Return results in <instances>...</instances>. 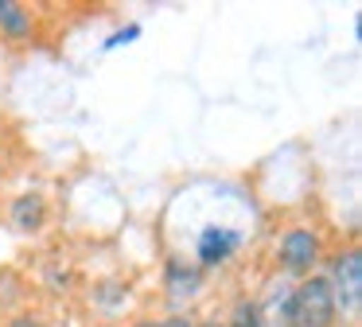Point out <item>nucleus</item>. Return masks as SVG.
Instances as JSON below:
<instances>
[{
	"label": "nucleus",
	"mask_w": 362,
	"mask_h": 327,
	"mask_svg": "<svg viewBox=\"0 0 362 327\" xmlns=\"http://www.w3.org/2000/svg\"><path fill=\"white\" fill-rule=\"evenodd\" d=\"M0 327H51V319L43 316V311H35V308H16Z\"/></svg>",
	"instance_id": "9b49d317"
},
{
	"label": "nucleus",
	"mask_w": 362,
	"mask_h": 327,
	"mask_svg": "<svg viewBox=\"0 0 362 327\" xmlns=\"http://www.w3.org/2000/svg\"><path fill=\"white\" fill-rule=\"evenodd\" d=\"M129 300H133V288H129L125 277H102L86 292V304L90 311H98V319H117L129 308Z\"/></svg>",
	"instance_id": "6e6552de"
},
{
	"label": "nucleus",
	"mask_w": 362,
	"mask_h": 327,
	"mask_svg": "<svg viewBox=\"0 0 362 327\" xmlns=\"http://www.w3.org/2000/svg\"><path fill=\"white\" fill-rule=\"evenodd\" d=\"M284 327H339L335 300H331V288H327V280H323V272L292 280Z\"/></svg>",
	"instance_id": "7ed1b4c3"
},
{
	"label": "nucleus",
	"mask_w": 362,
	"mask_h": 327,
	"mask_svg": "<svg viewBox=\"0 0 362 327\" xmlns=\"http://www.w3.org/2000/svg\"><path fill=\"white\" fill-rule=\"evenodd\" d=\"M218 319L222 327H265V316H261V304L253 300V292H238Z\"/></svg>",
	"instance_id": "9d476101"
},
{
	"label": "nucleus",
	"mask_w": 362,
	"mask_h": 327,
	"mask_svg": "<svg viewBox=\"0 0 362 327\" xmlns=\"http://www.w3.org/2000/svg\"><path fill=\"white\" fill-rule=\"evenodd\" d=\"M327 257V241L312 222H292L276 234L273 241V272L284 280H304L323 269Z\"/></svg>",
	"instance_id": "f03ea898"
},
{
	"label": "nucleus",
	"mask_w": 362,
	"mask_h": 327,
	"mask_svg": "<svg viewBox=\"0 0 362 327\" xmlns=\"http://www.w3.org/2000/svg\"><path fill=\"white\" fill-rule=\"evenodd\" d=\"M4 214H8V226L16 234L35 238V234H43L51 222V202L43 191H24V195H16V199H8V210H4Z\"/></svg>",
	"instance_id": "0eeeda50"
},
{
	"label": "nucleus",
	"mask_w": 362,
	"mask_h": 327,
	"mask_svg": "<svg viewBox=\"0 0 362 327\" xmlns=\"http://www.w3.org/2000/svg\"><path fill=\"white\" fill-rule=\"evenodd\" d=\"M323 280L335 300V319L339 327H358L362 323V253L358 241H343V246L327 249L323 257Z\"/></svg>",
	"instance_id": "f257e3e1"
},
{
	"label": "nucleus",
	"mask_w": 362,
	"mask_h": 327,
	"mask_svg": "<svg viewBox=\"0 0 362 327\" xmlns=\"http://www.w3.org/2000/svg\"><path fill=\"white\" fill-rule=\"evenodd\" d=\"M40 285L47 296H71L74 285H78V272H74V265L66 257H51L40 272Z\"/></svg>",
	"instance_id": "1a4fd4ad"
},
{
	"label": "nucleus",
	"mask_w": 362,
	"mask_h": 327,
	"mask_svg": "<svg viewBox=\"0 0 362 327\" xmlns=\"http://www.w3.org/2000/svg\"><path fill=\"white\" fill-rule=\"evenodd\" d=\"M160 288H164V300L172 304V311H187V304H195L206 288V272L199 269L191 257L183 253H168L164 269H160Z\"/></svg>",
	"instance_id": "20e7f679"
},
{
	"label": "nucleus",
	"mask_w": 362,
	"mask_h": 327,
	"mask_svg": "<svg viewBox=\"0 0 362 327\" xmlns=\"http://www.w3.org/2000/svg\"><path fill=\"white\" fill-rule=\"evenodd\" d=\"M156 327H199V316H191V311H164V316H156Z\"/></svg>",
	"instance_id": "f8f14e48"
},
{
	"label": "nucleus",
	"mask_w": 362,
	"mask_h": 327,
	"mask_svg": "<svg viewBox=\"0 0 362 327\" xmlns=\"http://www.w3.org/2000/svg\"><path fill=\"white\" fill-rule=\"evenodd\" d=\"M125 327H156V316H136V319H129Z\"/></svg>",
	"instance_id": "ddd939ff"
},
{
	"label": "nucleus",
	"mask_w": 362,
	"mask_h": 327,
	"mask_svg": "<svg viewBox=\"0 0 362 327\" xmlns=\"http://www.w3.org/2000/svg\"><path fill=\"white\" fill-rule=\"evenodd\" d=\"M90 327H125V323H117V319H98V323H90Z\"/></svg>",
	"instance_id": "4468645a"
},
{
	"label": "nucleus",
	"mask_w": 362,
	"mask_h": 327,
	"mask_svg": "<svg viewBox=\"0 0 362 327\" xmlns=\"http://www.w3.org/2000/svg\"><path fill=\"white\" fill-rule=\"evenodd\" d=\"M199 327H222V319L214 316V319H199Z\"/></svg>",
	"instance_id": "2eb2a0df"
},
{
	"label": "nucleus",
	"mask_w": 362,
	"mask_h": 327,
	"mask_svg": "<svg viewBox=\"0 0 362 327\" xmlns=\"http://www.w3.org/2000/svg\"><path fill=\"white\" fill-rule=\"evenodd\" d=\"M0 39L12 47L40 43V12L20 0H0Z\"/></svg>",
	"instance_id": "423d86ee"
},
{
	"label": "nucleus",
	"mask_w": 362,
	"mask_h": 327,
	"mask_svg": "<svg viewBox=\"0 0 362 327\" xmlns=\"http://www.w3.org/2000/svg\"><path fill=\"white\" fill-rule=\"evenodd\" d=\"M242 230H234V226H218V222H206L203 230H199L195 238V257L191 261L199 265V269L211 277V272L226 269L230 261L238 257V249H242Z\"/></svg>",
	"instance_id": "39448f33"
}]
</instances>
